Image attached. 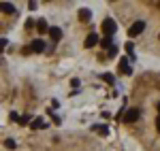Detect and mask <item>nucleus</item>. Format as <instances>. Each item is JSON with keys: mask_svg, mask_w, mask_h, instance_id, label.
Instances as JSON below:
<instances>
[{"mask_svg": "<svg viewBox=\"0 0 160 151\" xmlns=\"http://www.w3.org/2000/svg\"><path fill=\"white\" fill-rule=\"evenodd\" d=\"M102 32H105L107 36H111V34L115 32V21H113V19H105V21H102Z\"/></svg>", "mask_w": 160, "mask_h": 151, "instance_id": "7ed1b4c3", "label": "nucleus"}, {"mask_svg": "<svg viewBox=\"0 0 160 151\" xmlns=\"http://www.w3.org/2000/svg\"><path fill=\"white\" fill-rule=\"evenodd\" d=\"M137 119H139V109H128L126 115H124V121L126 124H135Z\"/></svg>", "mask_w": 160, "mask_h": 151, "instance_id": "f03ea898", "label": "nucleus"}, {"mask_svg": "<svg viewBox=\"0 0 160 151\" xmlns=\"http://www.w3.org/2000/svg\"><path fill=\"white\" fill-rule=\"evenodd\" d=\"M94 130H96V132H100L102 136H105V134L109 132V130H107V126H94Z\"/></svg>", "mask_w": 160, "mask_h": 151, "instance_id": "ddd939ff", "label": "nucleus"}, {"mask_svg": "<svg viewBox=\"0 0 160 151\" xmlns=\"http://www.w3.org/2000/svg\"><path fill=\"white\" fill-rule=\"evenodd\" d=\"M143 28H145L143 21H135V24L128 28V36H139V34L143 32Z\"/></svg>", "mask_w": 160, "mask_h": 151, "instance_id": "f257e3e1", "label": "nucleus"}, {"mask_svg": "<svg viewBox=\"0 0 160 151\" xmlns=\"http://www.w3.org/2000/svg\"><path fill=\"white\" fill-rule=\"evenodd\" d=\"M37 30H38V32H47V21H45V19H38Z\"/></svg>", "mask_w": 160, "mask_h": 151, "instance_id": "9d476101", "label": "nucleus"}, {"mask_svg": "<svg viewBox=\"0 0 160 151\" xmlns=\"http://www.w3.org/2000/svg\"><path fill=\"white\" fill-rule=\"evenodd\" d=\"M102 79H105L107 83H113V81H115V79H113V75H109V73H107V75H102Z\"/></svg>", "mask_w": 160, "mask_h": 151, "instance_id": "2eb2a0df", "label": "nucleus"}, {"mask_svg": "<svg viewBox=\"0 0 160 151\" xmlns=\"http://www.w3.org/2000/svg\"><path fill=\"white\" fill-rule=\"evenodd\" d=\"M30 49L34 51V53H43V51H45V43H43L41 38H37V40L30 43Z\"/></svg>", "mask_w": 160, "mask_h": 151, "instance_id": "39448f33", "label": "nucleus"}, {"mask_svg": "<svg viewBox=\"0 0 160 151\" xmlns=\"http://www.w3.org/2000/svg\"><path fill=\"white\" fill-rule=\"evenodd\" d=\"M96 43H98V34H94V32H92V34H88V38H86V47H94Z\"/></svg>", "mask_w": 160, "mask_h": 151, "instance_id": "0eeeda50", "label": "nucleus"}, {"mask_svg": "<svg viewBox=\"0 0 160 151\" xmlns=\"http://www.w3.org/2000/svg\"><path fill=\"white\" fill-rule=\"evenodd\" d=\"M130 60L128 58H120V73H124V75H130L132 73V68H130Z\"/></svg>", "mask_w": 160, "mask_h": 151, "instance_id": "20e7f679", "label": "nucleus"}, {"mask_svg": "<svg viewBox=\"0 0 160 151\" xmlns=\"http://www.w3.org/2000/svg\"><path fill=\"white\" fill-rule=\"evenodd\" d=\"M158 113H160V102H158Z\"/></svg>", "mask_w": 160, "mask_h": 151, "instance_id": "412c9836", "label": "nucleus"}, {"mask_svg": "<svg viewBox=\"0 0 160 151\" xmlns=\"http://www.w3.org/2000/svg\"><path fill=\"white\" fill-rule=\"evenodd\" d=\"M32 128H43V121H41V119H34V121H32Z\"/></svg>", "mask_w": 160, "mask_h": 151, "instance_id": "dca6fc26", "label": "nucleus"}, {"mask_svg": "<svg viewBox=\"0 0 160 151\" xmlns=\"http://www.w3.org/2000/svg\"><path fill=\"white\" fill-rule=\"evenodd\" d=\"M156 128H158V130H160V115H158V117H156Z\"/></svg>", "mask_w": 160, "mask_h": 151, "instance_id": "aec40b11", "label": "nucleus"}, {"mask_svg": "<svg viewBox=\"0 0 160 151\" xmlns=\"http://www.w3.org/2000/svg\"><path fill=\"white\" fill-rule=\"evenodd\" d=\"M100 45H102L105 49H111V38H109V36H107V38H102V43H100Z\"/></svg>", "mask_w": 160, "mask_h": 151, "instance_id": "4468645a", "label": "nucleus"}, {"mask_svg": "<svg viewBox=\"0 0 160 151\" xmlns=\"http://www.w3.org/2000/svg\"><path fill=\"white\" fill-rule=\"evenodd\" d=\"M49 36H51L53 43H58V40L62 38V30H60V28H49Z\"/></svg>", "mask_w": 160, "mask_h": 151, "instance_id": "423d86ee", "label": "nucleus"}, {"mask_svg": "<svg viewBox=\"0 0 160 151\" xmlns=\"http://www.w3.org/2000/svg\"><path fill=\"white\" fill-rule=\"evenodd\" d=\"M0 11L2 13H15V7L11 2H0Z\"/></svg>", "mask_w": 160, "mask_h": 151, "instance_id": "6e6552de", "label": "nucleus"}, {"mask_svg": "<svg viewBox=\"0 0 160 151\" xmlns=\"http://www.w3.org/2000/svg\"><path fill=\"white\" fill-rule=\"evenodd\" d=\"M4 47H7V40H4V38H2V40H0V51L4 49Z\"/></svg>", "mask_w": 160, "mask_h": 151, "instance_id": "6ab92c4d", "label": "nucleus"}, {"mask_svg": "<svg viewBox=\"0 0 160 151\" xmlns=\"http://www.w3.org/2000/svg\"><path fill=\"white\" fill-rule=\"evenodd\" d=\"M28 121H30V117H28V115H24V117H19V124H28Z\"/></svg>", "mask_w": 160, "mask_h": 151, "instance_id": "f3484780", "label": "nucleus"}, {"mask_svg": "<svg viewBox=\"0 0 160 151\" xmlns=\"http://www.w3.org/2000/svg\"><path fill=\"white\" fill-rule=\"evenodd\" d=\"M126 51H128L130 60H135V47H132V43H126Z\"/></svg>", "mask_w": 160, "mask_h": 151, "instance_id": "9b49d317", "label": "nucleus"}, {"mask_svg": "<svg viewBox=\"0 0 160 151\" xmlns=\"http://www.w3.org/2000/svg\"><path fill=\"white\" fill-rule=\"evenodd\" d=\"M90 17H92V11H90V9H81V11H79V19H81V21H90Z\"/></svg>", "mask_w": 160, "mask_h": 151, "instance_id": "1a4fd4ad", "label": "nucleus"}, {"mask_svg": "<svg viewBox=\"0 0 160 151\" xmlns=\"http://www.w3.org/2000/svg\"><path fill=\"white\" fill-rule=\"evenodd\" d=\"M115 53H118V47H111V49H109V55H111V58H113Z\"/></svg>", "mask_w": 160, "mask_h": 151, "instance_id": "a211bd4d", "label": "nucleus"}, {"mask_svg": "<svg viewBox=\"0 0 160 151\" xmlns=\"http://www.w3.org/2000/svg\"><path fill=\"white\" fill-rule=\"evenodd\" d=\"M4 147H7V149H15V140L7 139V140H4Z\"/></svg>", "mask_w": 160, "mask_h": 151, "instance_id": "f8f14e48", "label": "nucleus"}]
</instances>
